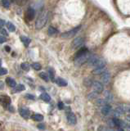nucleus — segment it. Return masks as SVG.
I'll return each instance as SVG.
<instances>
[{
    "label": "nucleus",
    "mask_w": 130,
    "mask_h": 131,
    "mask_svg": "<svg viewBox=\"0 0 130 131\" xmlns=\"http://www.w3.org/2000/svg\"><path fill=\"white\" fill-rule=\"evenodd\" d=\"M91 57L90 53L87 52V53H85V54H84L82 56L75 57V63L77 66H82L83 64H84L85 62H86V61H88L89 57Z\"/></svg>",
    "instance_id": "4"
},
{
    "label": "nucleus",
    "mask_w": 130,
    "mask_h": 131,
    "mask_svg": "<svg viewBox=\"0 0 130 131\" xmlns=\"http://www.w3.org/2000/svg\"><path fill=\"white\" fill-rule=\"evenodd\" d=\"M32 67H33L35 71H40L41 68H42L41 65H40L39 63H38V62H34L33 64H32Z\"/></svg>",
    "instance_id": "29"
},
{
    "label": "nucleus",
    "mask_w": 130,
    "mask_h": 131,
    "mask_svg": "<svg viewBox=\"0 0 130 131\" xmlns=\"http://www.w3.org/2000/svg\"><path fill=\"white\" fill-rule=\"evenodd\" d=\"M108 123H109V125H110V126H111V127H113V126H115V125H114V123H113L112 120H110V121H108Z\"/></svg>",
    "instance_id": "41"
},
{
    "label": "nucleus",
    "mask_w": 130,
    "mask_h": 131,
    "mask_svg": "<svg viewBox=\"0 0 130 131\" xmlns=\"http://www.w3.org/2000/svg\"><path fill=\"white\" fill-rule=\"evenodd\" d=\"M117 131H124V130L123 129H121V128H120V129H118Z\"/></svg>",
    "instance_id": "44"
},
{
    "label": "nucleus",
    "mask_w": 130,
    "mask_h": 131,
    "mask_svg": "<svg viewBox=\"0 0 130 131\" xmlns=\"http://www.w3.org/2000/svg\"><path fill=\"white\" fill-rule=\"evenodd\" d=\"M48 73H49V77L50 79L52 80V81H54L55 80V71H54V70L52 69V68H49L48 69Z\"/></svg>",
    "instance_id": "24"
},
{
    "label": "nucleus",
    "mask_w": 130,
    "mask_h": 131,
    "mask_svg": "<svg viewBox=\"0 0 130 131\" xmlns=\"http://www.w3.org/2000/svg\"><path fill=\"white\" fill-rule=\"evenodd\" d=\"M2 3H3V6L4 7L8 8L10 7L11 1H7V0H3V1H2Z\"/></svg>",
    "instance_id": "32"
},
{
    "label": "nucleus",
    "mask_w": 130,
    "mask_h": 131,
    "mask_svg": "<svg viewBox=\"0 0 130 131\" xmlns=\"http://www.w3.org/2000/svg\"><path fill=\"white\" fill-rule=\"evenodd\" d=\"M101 81H102L103 84H108L110 82V80H111V75H110V73L107 71L103 74H101Z\"/></svg>",
    "instance_id": "10"
},
{
    "label": "nucleus",
    "mask_w": 130,
    "mask_h": 131,
    "mask_svg": "<svg viewBox=\"0 0 130 131\" xmlns=\"http://www.w3.org/2000/svg\"><path fill=\"white\" fill-rule=\"evenodd\" d=\"M40 98H41L42 100H43L44 102H50V100H51L50 95L48 93H43L41 95H40Z\"/></svg>",
    "instance_id": "19"
},
{
    "label": "nucleus",
    "mask_w": 130,
    "mask_h": 131,
    "mask_svg": "<svg viewBox=\"0 0 130 131\" xmlns=\"http://www.w3.org/2000/svg\"><path fill=\"white\" fill-rule=\"evenodd\" d=\"M21 67L22 70H24V71H30V65L28 64L27 62H23V63H21Z\"/></svg>",
    "instance_id": "27"
},
{
    "label": "nucleus",
    "mask_w": 130,
    "mask_h": 131,
    "mask_svg": "<svg viewBox=\"0 0 130 131\" xmlns=\"http://www.w3.org/2000/svg\"><path fill=\"white\" fill-rule=\"evenodd\" d=\"M105 71H107V68H105V67H102V68L95 69L94 71H92V73L94 74V75H101V74H103Z\"/></svg>",
    "instance_id": "20"
},
{
    "label": "nucleus",
    "mask_w": 130,
    "mask_h": 131,
    "mask_svg": "<svg viewBox=\"0 0 130 131\" xmlns=\"http://www.w3.org/2000/svg\"><path fill=\"white\" fill-rule=\"evenodd\" d=\"M7 70L6 69V68H3V67H1L0 68V75H6V74H7Z\"/></svg>",
    "instance_id": "33"
},
{
    "label": "nucleus",
    "mask_w": 130,
    "mask_h": 131,
    "mask_svg": "<svg viewBox=\"0 0 130 131\" xmlns=\"http://www.w3.org/2000/svg\"><path fill=\"white\" fill-rule=\"evenodd\" d=\"M58 108L61 109V110L64 109V103H63L62 102H58Z\"/></svg>",
    "instance_id": "38"
},
{
    "label": "nucleus",
    "mask_w": 130,
    "mask_h": 131,
    "mask_svg": "<svg viewBox=\"0 0 130 131\" xmlns=\"http://www.w3.org/2000/svg\"><path fill=\"white\" fill-rule=\"evenodd\" d=\"M56 83L60 87H66V86H67L66 80H65L62 78H57V80H56Z\"/></svg>",
    "instance_id": "15"
},
{
    "label": "nucleus",
    "mask_w": 130,
    "mask_h": 131,
    "mask_svg": "<svg viewBox=\"0 0 130 131\" xmlns=\"http://www.w3.org/2000/svg\"><path fill=\"white\" fill-rule=\"evenodd\" d=\"M92 89H94V93H96L97 94L101 93L104 89L103 84L99 81H93L92 84Z\"/></svg>",
    "instance_id": "6"
},
{
    "label": "nucleus",
    "mask_w": 130,
    "mask_h": 131,
    "mask_svg": "<svg viewBox=\"0 0 130 131\" xmlns=\"http://www.w3.org/2000/svg\"><path fill=\"white\" fill-rule=\"evenodd\" d=\"M87 52H88V48H81L79 49V52H77L76 54H75V57H79V56H82V55L85 54V53H87Z\"/></svg>",
    "instance_id": "21"
},
{
    "label": "nucleus",
    "mask_w": 130,
    "mask_h": 131,
    "mask_svg": "<svg viewBox=\"0 0 130 131\" xmlns=\"http://www.w3.org/2000/svg\"><path fill=\"white\" fill-rule=\"evenodd\" d=\"M38 129H42V130H44L45 129V125L44 124H39V125H38Z\"/></svg>",
    "instance_id": "37"
},
{
    "label": "nucleus",
    "mask_w": 130,
    "mask_h": 131,
    "mask_svg": "<svg viewBox=\"0 0 130 131\" xmlns=\"http://www.w3.org/2000/svg\"><path fill=\"white\" fill-rule=\"evenodd\" d=\"M6 41H7V39L5 38L4 36L0 35V43H5Z\"/></svg>",
    "instance_id": "36"
},
{
    "label": "nucleus",
    "mask_w": 130,
    "mask_h": 131,
    "mask_svg": "<svg viewBox=\"0 0 130 131\" xmlns=\"http://www.w3.org/2000/svg\"><path fill=\"white\" fill-rule=\"evenodd\" d=\"M1 65H2V60L0 59V67H1Z\"/></svg>",
    "instance_id": "45"
},
{
    "label": "nucleus",
    "mask_w": 130,
    "mask_h": 131,
    "mask_svg": "<svg viewBox=\"0 0 130 131\" xmlns=\"http://www.w3.org/2000/svg\"><path fill=\"white\" fill-rule=\"evenodd\" d=\"M35 16V11L32 7H29L26 12V18L29 20H32Z\"/></svg>",
    "instance_id": "11"
},
{
    "label": "nucleus",
    "mask_w": 130,
    "mask_h": 131,
    "mask_svg": "<svg viewBox=\"0 0 130 131\" xmlns=\"http://www.w3.org/2000/svg\"><path fill=\"white\" fill-rule=\"evenodd\" d=\"M111 111V106L110 105H105L102 108H101V113H102L104 116H107L110 114Z\"/></svg>",
    "instance_id": "13"
},
{
    "label": "nucleus",
    "mask_w": 130,
    "mask_h": 131,
    "mask_svg": "<svg viewBox=\"0 0 130 131\" xmlns=\"http://www.w3.org/2000/svg\"><path fill=\"white\" fill-rule=\"evenodd\" d=\"M96 104L97 105H98V106H105V105H107V102H105V100H104V99H97V101H96Z\"/></svg>",
    "instance_id": "30"
},
{
    "label": "nucleus",
    "mask_w": 130,
    "mask_h": 131,
    "mask_svg": "<svg viewBox=\"0 0 130 131\" xmlns=\"http://www.w3.org/2000/svg\"><path fill=\"white\" fill-rule=\"evenodd\" d=\"M20 39H21V42L25 44V46H29V44L31 43V39H30V38H28V37H26V36H21L20 37Z\"/></svg>",
    "instance_id": "18"
},
{
    "label": "nucleus",
    "mask_w": 130,
    "mask_h": 131,
    "mask_svg": "<svg viewBox=\"0 0 130 131\" xmlns=\"http://www.w3.org/2000/svg\"><path fill=\"white\" fill-rule=\"evenodd\" d=\"M81 29V26H79L75 27L74 29H72V30H69V31H66V32H64L62 34H61V37H62V39H70V38H73L77 33H78Z\"/></svg>",
    "instance_id": "3"
},
{
    "label": "nucleus",
    "mask_w": 130,
    "mask_h": 131,
    "mask_svg": "<svg viewBox=\"0 0 130 131\" xmlns=\"http://www.w3.org/2000/svg\"><path fill=\"white\" fill-rule=\"evenodd\" d=\"M6 83L8 84V86L10 87H13V88H15L16 86H17V83H16V80L14 79L11 77H8L6 79Z\"/></svg>",
    "instance_id": "16"
},
{
    "label": "nucleus",
    "mask_w": 130,
    "mask_h": 131,
    "mask_svg": "<svg viewBox=\"0 0 130 131\" xmlns=\"http://www.w3.org/2000/svg\"><path fill=\"white\" fill-rule=\"evenodd\" d=\"M19 113L23 118L27 119V118H29L30 115V111L29 109H27V108L21 107V108L19 109Z\"/></svg>",
    "instance_id": "9"
},
{
    "label": "nucleus",
    "mask_w": 130,
    "mask_h": 131,
    "mask_svg": "<svg viewBox=\"0 0 130 131\" xmlns=\"http://www.w3.org/2000/svg\"><path fill=\"white\" fill-rule=\"evenodd\" d=\"M67 121L70 125H75L77 123V118L73 112L67 113Z\"/></svg>",
    "instance_id": "8"
},
{
    "label": "nucleus",
    "mask_w": 130,
    "mask_h": 131,
    "mask_svg": "<svg viewBox=\"0 0 130 131\" xmlns=\"http://www.w3.org/2000/svg\"><path fill=\"white\" fill-rule=\"evenodd\" d=\"M1 34L3 35L4 36H8V34H7V32L6 30H4V29H2L1 30Z\"/></svg>",
    "instance_id": "39"
},
{
    "label": "nucleus",
    "mask_w": 130,
    "mask_h": 131,
    "mask_svg": "<svg viewBox=\"0 0 130 131\" xmlns=\"http://www.w3.org/2000/svg\"><path fill=\"white\" fill-rule=\"evenodd\" d=\"M124 113L125 112H124V111L123 109V106H122V105H120V106H117V107L115 108V110L114 111V115H115V118L121 116L122 115H124Z\"/></svg>",
    "instance_id": "12"
},
{
    "label": "nucleus",
    "mask_w": 130,
    "mask_h": 131,
    "mask_svg": "<svg viewBox=\"0 0 130 131\" xmlns=\"http://www.w3.org/2000/svg\"><path fill=\"white\" fill-rule=\"evenodd\" d=\"M58 34V30H56V28L52 27V26H50L48 28V35L50 36H53V35H56Z\"/></svg>",
    "instance_id": "22"
},
{
    "label": "nucleus",
    "mask_w": 130,
    "mask_h": 131,
    "mask_svg": "<svg viewBox=\"0 0 130 131\" xmlns=\"http://www.w3.org/2000/svg\"><path fill=\"white\" fill-rule=\"evenodd\" d=\"M3 88H4V85H3V81H0V89H3Z\"/></svg>",
    "instance_id": "43"
},
{
    "label": "nucleus",
    "mask_w": 130,
    "mask_h": 131,
    "mask_svg": "<svg viewBox=\"0 0 130 131\" xmlns=\"http://www.w3.org/2000/svg\"><path fill=\"white\" fill-rule=\"evenodd\" d=\"M32 119L35 121H42L43 120V115H40V114H34L32 116Z\"/></svg>",
    "instance_id": "23"
},
{
    "label": "nucleus",
    "mask_w": 130,
    "mask_h": 131,
    "mask_svg": "<svg viewBox=\"0 0 130 131\" xmlns=\"http://www.w3.org/2000/svg\"><path fill=\"white\" fill-rule=\"evenodd\" d=\"M0 104H1L3 107L8 108L11 106V98L7 95L0 96Z\"/></svg>",
    "instance_id": "5"
},
{
    "label": "nucleus",
    "mask_w": 130,
    "mask_h": 131,
    "mask_svg": "<svg viewBox=\"0 0 130 131\" xmlns=\"http://www.w3.org/2000/svg\"><path fill=\"white\" fill-rule=\"evenodd\" d=\"M103 95L105 98V100L107 102H111L113 100V94L109 91V90H105L104 92Z\"/></svg>",
    "instance_id": "14"
},
{
    "label": "nucleus",
    "mask_w": 130,
    "mask_h": 131,
    "mask_svg": "<svg viewBox=\"0 0 130 131\" xmlns=\"http://www.w3.org/2000/svg\"><path fill=\"white\" fill-rule=\"evenodd\" d=\"M5 50L7 51V52H10L11 51V48L9 47V46H5Z\"/></svg>",
    "instance_id": "42"
},
{
    "label": "nucleus",
    "mask_w": 130,
    "mask_h": 131,
    "mask_svg": "<svg viewBox=\"0 0 130 131\" xmlns=\"http://www.w3.org/2000/svg\"><path fill=\"white\" fill-rule=\"evenodd\" d=\"M4 24H5V21H4V20H2V19H0V28L3 27V26H4Z\"/></svg>",
    "instance_id": "40"
},
{
    "label": "nucleus",
    "mask_w": 130,
    "mask_h": 131,
    "mask_svg": "<svg viewBox=\"0 0 130 131\" xmlns=\"http://www.w3.org/2000/svg\"><path fill=\"white\" fill-rule=\"evenodd\" d=\"M25 97L27 98V99H30V100H34L35 97L34 95H32V94H30V93H27L25 95Z\"/></svg>",
    "instance_id": "34"
},
{
    "label": "nucleus",
    "mask_w": 130,
    "mask_h": 131,
    "mask_svg": "<svg viewBox=\"0 0 130 131\" xmlns=\"http://www.w3.org/2000/svg\"><path fill=\"white\" fill-rule=\"evenodd\" d=\"M84 81H85V83H84L85 84H84V85H86V86H89L90 84H92V82L90 80H89L88 78H86V79H85V80H84Z\"/></svg>",
    "instance_id": "35"
},
{
    "label": "nucleus",
    "mask_w": 130,
    "mask_h": 131,
    "mask_svg": "<svg viewBox=\"0 0 130 131\" xmlns=\"http://www.w3.org/2000/svg\"><path fill=\"white\" fill-rule=\"evenodd\" d=\"M39 76H40V78H42L44 81H46V82L49 81V77H48L47 73H45V72H41L39 74Z\"/></svg>",
    "instance_id": "25"
},
{
    "label": "nucleus",
    "mask_w": 130,
    "mask_h": 131,
    "mask_svg": "<svg viewBox=\"0 0 130 131\" xmlns=\"http://www.w3.org/2000/svg\"><path fill=\"white\" fill-rule=\"evenodd\" d=\"M88 63L89 65V67H94L95 69L102 68L105 67V61L103 58H101V57H98L95 55L91 56L89 57Z\"/></svg>",
    "instance_id": "1"
},
{
    "label": "nucleus",
    "mask_w": 130,
    "mask_h": 131,
    "mask_svg": "<svg viewBox=\"0 0 130 131\" xmlns=\"http://www.w3.org/2000/svg\"><path fill=\"white\" fill-rule=\"evenodd\" d=\"M112 121L114 123V125H115V126H118L120 128V124H121V120H120V119L118 118H113L112 119Z\"/></svg>",
    "instance_id": "28"
},
{
    "label": "nucleus",
    "mask_w": 130,
    "mask_h": 131,
    "mask_svg": "<svg viewBox=\"0 0 130 131\" xmlns=\"http://www.w3.org/2000/svg\"><path fill=\"white\" fill-rule=\"evenodd\" d=\"M84 40L83 38H76L72 42V48L74 49L81 48L84 45Z\"/></svg>",
    "instance_id": "7"
},
{
    "label": "nucleus",
    "mask_w": 130,
    "mask_h": 131,
    "mask_svg": "<svg viewBox=\"0 0 130 131\" xmlns=\"http://www.w3.org/2000/svg\"><path fill=\"white\" fill-rule=\"evenodd\" d=\"M25 89H26V87L24 84H18V85L16 86L15 88H13V93H19V92L24 91Z\"/></svg>",
    "instance_id": "17"
},
{
    "label": "nucleus",
    "mask_w": 130,
    "mask_h": 131,
    "mask_svg": "<svg viewBox=\"0 0 130 131\" xmlns=\"http://www.w3.org/2000/svg\"><path fill=\"white\" fill-rule=\"evenodd\" d=\"M97 97V93H89L88 95V98L89 100H92V99H94V98Z\"/></svg>",
    "instance_id": "31"
},
{
    "label": "nucleus",
    "mask_w": 130,
    "mask_h": 131,
    "mask_svg": "<svg viewBox=\"0 0 130 131\" xmlns=\"http://www.w3.org/2000/svg\"><path fill=\"white\" fill-rule=\"evenodd\" d=\"M48 21V12H42L39 14L38 19L36 20L35 22V28L37 30H41L43 29Z\"/></svg>",
    "instance_id": "2"
},
{
    "label": "nucleus",
    "mask_w": 130,
    "mask_h": 131,
    "mask_svg": "<svg viewBox=\"0 0 130 131\" xmlns=\"http://www.w3.org/2000/svg\"><path fill=\"white\" fill-rule=\"evenodd\" d=\"M7 29H8V30L11 32H14L16 30V27H15V26L11 22H9V21L7 22Z\"/></svg>",
    "instance_id": "26"
}]
</instances>
